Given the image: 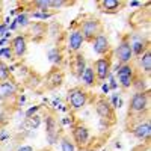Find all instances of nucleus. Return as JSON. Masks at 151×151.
I'll return each instance as SVG.
<instances>
[{"label": "nucleus", "instance_id": "nucleus-42", "mask_svg": "<svg viewBox=\"0 0 151 151\" xmlns=\"http://www.w3.org/2000/svg\"><path fill=\"white\" fill-rule=\"evenodd\" d=\"M24 103H26V95H21V97L18 98V104H20V106H23Z\"/></svg>", "mask_w": 151, "mask_h": 151}, {"label": "nucleus", "instance_id": "nucleus-33", "mask_svg": "<svg viewBox=\"0 0 151 151\" xmlns=\"http://www.w3.org/2000/svg\"><path fill=\"white\" fill-rule=\"evenodd\" d=\"M40 110H41V106H40V104L30 106L26 112H24V116H26V119H29V118H32L33 115H36V113H40Z\"/></svg>", "mask_w": 151, "mask_h": 151}, {"label": "nucleus", "instance_id": "nucleus-40", "mask_svg": "<svg viewBox=\"0 0 151 151\" xmlns=\"http://www.w3.org/2000/svg\"><path fill=\"white\" fill-rule=\"evenodd\" d=\"M101 91H103V94H109V92H110V88H109L107 82L101 83Z\"/></svg>", "mask_w": 151, "mask_h": 151}, {"label": "nucleus", "instance_id": "nucleus-4", "mask_svg": "<svg viewBox=\"0 0 151 151\" xmlns=\"http://www.w3.org/2000/svg\"><path fill=\"white\" fill-rule=\"evenodd\" d=\"M150 109V94L147 92H134L130 98L129 113L132 115H144Z\"/></svg>", "mask_w": 151, "mask_h": 151}, {"label": "nucleus", "instance_id": "nucleus-28", "mask_svg": "<svg viewBox=\"0 0 151 151\" xmlns=\"http://www.w3.org/2000/svg\"><path fill=\"white\" fill-rule=\"evenodd\" d=\"M41 124H42V116L40 113H36V115H33L32 118L27 119V127H29V130H33V132L40 129Z\"/></svg>", "mask_w": 151, "mask_h": 151}, {"label": "nucleus", "instance_id": "nucleus-26", "mask_svg": "<svg viewBox=\"0 0 151 151\" xmlns=\"http://www.w3.org/2000/svg\"><path fill=\"white\" fill-rule=\"evenodd\" d=\"M53 15H55V12H41V11H32L30 14H29V17H30V18L41 20V23H42V21H45V20L53 18Z\"/></svg>", "mask_w": 151, "mask_h": 151}, {"label": "nucleus", "instance_id": "nucleus-2", "mask_svg": "<svg viewBox=\"0 0 151 151\" xmlns=\"http://www.w3.org/2000/svg\"><path fill=\"white\" fill-rule=\"evenodd\" d=\"M112 73L115 74V79L118 82V86L122 88V89H130L133 80L136 77V70L132 64H116L112 68Z\"/></svg>", "mask_w": 151, "mask_h": 151}, {"label": "nucleus", "instance_id": "nucleus-31", "mask_svg": "<svg viewBox=\"0 0 151 151\" xmlns=\"http://www.w3.org/2000/svg\"><path fill=\"white\" fill-rule=\"evenodd\" d=\"M8 59V60H12L14 59V53H12V48L11 45H6V47H2L0 48V59Z\"/></svg>", "mask_w": 151, "mask_h": 151}, {"label": "nucleus", "instance_id": "nucleus-14", "mask_svg": "<svg viewBox=\"0 0 151 151\" xmlns=\"http://www.w3.org/2000/svg\"><path fill=\"white\" fill-rule=\"evenodd\" d=\"M11 48L14 53V59H21L27 53V36L26 35H15L11 40Z\"/></svg>", "mask_w": 151, "mask_h": 151}, {"label": "nucleus", "instance_id": "nucleus-30", "mask_svg": "<svg viewBox=\"0 0 151 151\" xmlns=\"http://www.w3.org/2000/svg\"><path fill=\"white\" fill-rule=\"evenodd\" d=\"M109 103H110V106H112L113 109H119V107H122V104H124V103H122V98L119 97V94H112Z\"/></svg>", "mask_w": 151, "mask_h": 151}, {"label": "nucleus", "instance_id": "nucleus-41", "mask_svg": "<svg viewBox=\"0 0 151 151\" xmlns=\"http://www.w3.org/2000/svg\"><path fill=\"white\" fill-rule=\"evenodd\" d=\"M60 104H62V103H60V100H59V98H55L53 101H52V106H53L55 109H58V107H59Z\"/></svg>", "mask_w": 151, "mask_h": 151}, {"label": "nucleus", "instance_id": "nucleus-38", "mask_svg": "<svg viewBox=\"0 0 151 151\" xmlns=\"http://www.w3.org/2000/svg\"><path fill=\"white\" fill-rule=\"evenodd\" d=\"M6 32H8V26H6V24H3V23H0V40L5 38Z\"/></svg>", "mask_w": 151, "mask_h": 151}, {"label": "nucleus", "instance_id": "nucleus-17", "mask_svg": "<svg viewBox=\"0 0 151 151\" xmlns=\"http://www.w3.org/2000/svg\"><path fill=\"white\" fill-rule=\"evenodd\" d=\"M29 36L33 41H41L42 38H45L47 35V26L41 21H33L29 24Z\"/></svg>", "mask_w": 151, "mask_h": 151}, {"label": "nucleus", "instance_id": "nucleus-43", "mask_svg": "<svg viewBox=\"0 0 151 151\" xmlns=\"http://www.w3.org/2000/svg\"><path fill=\"white\" fill-rule=\"evenodd\" d=\"M129 5H130L132 8H137V6H142V3H141V2H130Z\"/></svg>", "mask_w": 151, "mask_h": 151}, {"label": "nucleus", "instance_id": "nucleus-36", "mask_svg": "<svg viewBox=\"0 0 151 151\" xmlns=\"http://www.w3.org/2000/svg\"><path fill=\"white\" fill-rule=\"evenodd\" d=\"M8 113L5 110H0V125H6L8 124Z\"/></svg>", "mask_w": 151, "mask_h": 151}, {"label": "nucleus", "instance_id": "nucleus-20", "mask_svg": "<svg viewBox=\"0 0 151 151\" xmlns=\"http://www.w3.org/2000/svg\"><path fill=\"white\" fill-rule=\"evenodd\" d=\"M86 67H88V64H86L85 56L80 55V53H76L74 58H73V60H71V68H73L74 74L77 76L79 79H80V76L83 74V71H85Z\"/></svg>", "mask_w": 151, "mask_h": 151}, {"label": "nucleus", "instance_id": "nucleus-6", "mask_svg": "<svg viewBox=\"0 0 151 151\" xmlns=\"http://www.w3.org/2000/svg\"><path fill=\"white\" fill-rule=\"evenodd\" d=\"M129 36V42H130V47H132V52H133V56L134 58H139L142 56L147 50L150 48V42H148V38L145 33L142 32H133Z\"/></svg>", "mask_w": 151, "mask_h": 151}, {"label": "nucleus", "instance_id": "nucleus-32", "mask_svg": "<svg viewBox=\"0 0 151 151\" xmlns=\"http://www.w3.org/2000/svg\"><path fill=\"white\" fill-rule=\"evenodd\" d=\"M71 5L70 2H65V0H50V11H56V9H60L64 6H68Z\"/></svg>", "mask_w": 151, "mask_h": 151}, {"label": "nucleus", "instance_id": "nucleus-24", "mask_svg": "<svg viewBox=\"0 0 151 151\" xmlns=\"http://www.w3.org/2000/svg\"><path fill=\"white\" fill-rule=\"evenodd\" d=\"M59 145H60V151H77V148H76L74 142L70 139L68 136H60Z\"/></svg>", "mask_w": 151, "mask_h": 151}, {"label": "nucleus", "instance_id": "nucleus-18", "mask_svg": "<svg viewBox=\"0 0 151 151\" xmlns=\"http://www.w3.org/2000/svg\"><path fill=\"white\" fill-rule=\"evenodd\" d=\"M64 83V74L60 70H52L45 77V86L48 89H56Z\"/></svg>", "mask_w": 151, "mask_h": 151}, {"label": "nucleus", "instance_id": "nucleus-11", "mask_svg": "<svg viewBox=\"0 0 151 151\" xmlns=\"http://www.w3.org/2000/svg\"><path fill=\"white\" fill-rule=\"evenodd\" d=\"M91 47H92V52L97 55V56H107L112 50V45H110V41L109 38L106 36L104 32L98 33L94 40L91 41Z\"/></svg>", "mask_w": 151, "mask_h": 151}, {"label": "nucleus", "instance_id": "nucleus-35", "mask_svg": "<svg viewBox=\"0 0 151 151\" xmlns=\"http://www.w3.org/2000/svg\"><path fill=\"white\" fill-rule=\"evenodd\" d=\"M11 137V133L6 129H0V142H5Z\"/></svg>", "mask_w": 151, "mask_h": 151}, {"label": "nucleus", "instance_id": "nucleus-45", "mask_svg": "<svg viewBox=\"0 0 151 151\" xmlns=\"http://www.w3.org/2000/svg\"><path fill=\"white\" fill-rule=\"evenodd\" d=\"M41 151H50V150H41Z\"/></svg>", "mask_w": 151, "mask_h": 151}, {"label": "nucleus", "instance_id": "nucleus-37", "mask_svg": "<svg viewBox=\"0 0 151 151\" xmlns=\"http://www.w3.org/2000/svg\"><path fill=\"white\" fill-rule=\"evenodd\" d=\"M60 124H62V125H71V129L76 125V124L73 122V118H68V116H64V118H62V119H60Z\"/></svg>", "mask_w": 151, "mask_h": 151}, {"label": "nucleus", "instance_id": "nucleus-22", "mask_svg": "<svg viewBox=\"0 0 151 151\" xmlns=\"http://www.w3.org/2000/svg\"><path fill=\"white\" fill-rule=\"evenodd\" d=\"M137 59H139V68L142 70V73L150 74L151 73V52H150V48Z\"/></svg>", "mask_w": 151, "mask_h": 151}, {"label": "nucleus", "instance_id": "nucleus-12", "mask_svg": "<svg viewBox=\"0 0 151 151\" xmlns=\"http://www.w3.org/2000/svg\"><path fill=\"white\" fill-rule=\"evenodd\" d=\"M132 134L141 142H148L150 141V134H151V124L150 119H139L133 127H132Z\"/></svg>", "mask_w": 151, "mask_h": 151}, {"label": "nucleus", "instance_id": "nucleus-44", "mask_svg": "<svg viewBox=\"0 0 151 151\" xmlns=\"http://www.w3.org/2000/svg\"><path fill=\"white\" fill-rule=\"evenodd\" d=\"M6 42H8L6 38H2V40H0V48H2V47H6Z\"/></svg>", "mask_w": 151, "mask_h": 151}, {"label": "nucleus", "instance_id": "nucleus-13", "mask_svg": "<svg viewBox=\"0 0 151 151\" xmlns=\"http://www.w3.org/2000/svg\"><path fill=\"white\" fill-rule=\"evenodd\" d=\"M85 44V38L79 29H71L67 36V52L68 53H79Z\"/></svg>", "mask_w": 151, "mask_h": 151}, {"label": "nucleus", "instance_id": "nucleus-23", "mask_svg": "<svg viewBox=\"0 0 151 151\" xmlns=\"http://www.w3.org/2000/svg\"><path fill=\"white\" fill-rule=\"evenodd\" d=\"M14 21L17 23L18 29H26V27H29V24L32 23L30 21V17H29V14H27L26 11H21L17 17H14Z\"/></svg>", "mask_w": 151, "mask_h": 151}, {"label": "nucleus", "instance_id": "nucleus-27", "mask_svg": "<svg viewBox=\"0 0 151 151\" xmlns=\"http://www.w3.org/2000/svg\"><path fill=\"white\" fill-rule=\"evenodd\" d=\"M11 79V71H9V65L6 64L5 60L0 59V83L6 82Z\"/></svg>", "mask_w": 151, "mask_h": 151}, {"label": "nucleus", "instance_id": "nucleus-1", "mask_svg": "<svg viewBox=\"0 0 151 151\" xmlns=\"http://www.w3.org/2000/svg\"><path fill=\"white\" fill-rule=\"evenodd\" d=\"M67 101L70 110L79 112L86 107V104L89 103V92L82 86H73L67 92Z\"/></svg>", "mask_w": 151, "mask_h": 151}, {"label": "nucleus", "instance_id": "nucleus-39", "mask_svg": "<svg viewBox=\"0 0 151 151\" xmlns=\"http://www.w3.org/2000/svg\"><path fill=\"white\" fill-rule=\"evenodd\" d=\"M15 151H35L32 145H20Z\"/></svg>", "mask_w": 151, "mask_h": 151}, {"label": "nucleus", "instance_id": "nucleus-5", "mask_svg": "<svg viewBox=\"0 0 151 151\" xmlns=\"http://www.w3.org/2000/svg\"><path fill=\"white\" fill-rule=\"evenodd\" d=\"M94 73H95V77H97V83H104L109 77V74L112 73V59L110 56H101L94 60Z\"/></svg>", "mask_w": 151, "mask_h": 151}, {"label": "nucleus", "instance_id": "nucleus-19", "mask_svg": "<svg viewBox=\"0 0 151 151\" xmlns=\"http://www.w3.org/2000/svg\"><path fill=\"white\" fill-rule=\"evenodd\" d=\"M80 82H82V88H94L97 85V77H95V73L94 68L91 65H88L83 71V74L80 76Z\"/></svg>", "mask_w": 151, "mask_h": 151}, {"label": "nucleus", "instance_id": "nucleus-29", "mask_svg": "<svg viewBox=\"0 0 151 151\" xmlns=\"http://www.w3.org/2000/svg\"><path fill=\"white\" fill-rule=\"evenodd\" d=\"M35 11H41V12H53L50 11V0H36L32 3Z\"/></svg>", "mask_w": 151, "mask_h": 151}, {"label": "nucleus", "instance_id": "nucleus-34", "mask_svg": "<svg viewBox=\"0 0 151 151\" xmlns=\"http://www.w3.org/2000/svg\"><path fill=\"white\" fill-rule=\"evenodd\" d=\"M107 85H109V88H110V91H116L118 89V82H116V79H115V74L113 73H110L109 74V77H107Z\"/></svg>", "mask_w": 151, "mask_h": 151}, {"label": "nucleus", "instance_id": "nucleus-15", "mask_svg": "<svg viewBox=\"0 0 151 151\" xmlns=\"http://www.w3.org/2000/svg\"><path fill=\"white\" fill-rule=\"evenodd\" d=\"M18 92V85L14 80H6L0 83V101H6V100L14 98Z\"/></svg>", "mask_w": 151, "mask_h": 151}, {"label": "nucleus", "instance_id": "nucleus-3", "mask_svg": "<svg viewBox=\"0 0 151 151\" xmlns=\"http://www.w3.org/2000/svg\"><path fill=\"white\" fill-rule=\"evenodd\" d=\"M77 29H79L80 33L83 35L85 42H86V41L91 42L98 33L103 32V24H101V21H100L97 17H85V18L79 23V27H77Z\"/></svg>", "mask_w": 151, "mask_h": 151}, {"label": "nucleus", "instance_id": "nucleus-10", "mask_svg": "<svg viewBox=\"0 0 151 151\" xmlns=\"http://www.w3.org/2000/svg\"><path fill=\"white\" fill-rule=\"evenodd\" d=\"M95 113L100 116V119L107 121L109 124L115 122V109H113L109 103V100L100 97L97 101H95Z\"/></svg>", "mask_w": 151, "mask_h": 151}, {"label": "nucleus", "instance_id": "nucleus-7", "mask_svg": "<svg viewBox=\"0 0 151 151\" xmlns=\"http://www.w3.org/2000/svg\"><path fill=\"white\" fill-rule=\"evenodd\" d=\"M42 122L45 124V139H47L48 145H56L60 139L58 119L52 115V113H47L42 119Z\"/></svg>", "mask_w": 151, "mask_h": 151}, {"label": "nucleus", "instance_id": "nucleus-8", "mask_svg": "<svg viewBox=\"0 0 151 151\" xmlns=\"http://www.w3.org/2000/svg\"><path fill=\"white\" fill-rule=\"evenodd\" d=\"M115 59L118 60V64H121V65H124V64H132V60L134 59L127 35L122 36L121 41L118 42V45H116V48H115Z\"/></svg>", "mask_w": 151, "mask_h": 151}, {"label": "nucleus", "instance_id": "nucleus-9", "mask_svg": "<svg viewBox=\"0 0 151 151\" xmlns=\"http://www.w3.org/2000/svg\"><path fill=\"white\" fill-rule=\"evenodd\" d=\"M73 142L76 145V148H80V150H85L88 145H89V141H91V133H89V129L86 127L85 124H76L73 127Z\"/></svg>", "mask_w": 151, "mask_h": 151}, {"label": "nucleus", "instance_id": "nucleus-25", "mask_svg": "<svg viewBox=\"0 0 151 151\" xmlns=\"http://www.w3.org/2000/svg\"><path fill=\"white\" fill-rule=\"evenodd\" d=\"M132 88L134 89V92H147V80L141 77V76H136Z\"/></svg>", "mask_w": 151, "mask_h": 151}, {"label": "nucleus", "instance_id": "nucleus-16", "mask_svg": "<svg viewBox=\"0 0 151 151\" xmlns=\"http://www.w3.org/2000/svg\"><path fill=\"white\" fill-rule=\"evenodd\" d=\"M100 11L104 12V14H118V12L124 8V2L121 0H101V2L97 3Z\"/></svg>", "mask_w": 151, "mask_h": 151}, {"label": "nucleus", "instance_id": "nucleus-21", "mask_svg": "<svg viewBox=\"0 0 151 151\" xmlns=\"http://www.w3.org/2000/svg\"><path fill=\"white\" fill-rule=\"evenodd\" d=\"M47 59H48L50 64L59 67L62 62H64V53H62V50L59 47H52V48H48V52H47Z\"/></svg>", "mask_w": 151, "mask_h": 151}]
</instances>
